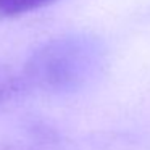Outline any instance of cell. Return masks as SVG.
Instances as JSON below:
<instances>
[{
	"label": "cell",
	"mask_w": 150,
	"mask_h": 150,
	"mask_svg": "<svg viewBox=\"0 0 150 150\" xmlns=\"http://www.w3.org/2000/svg\"><path fill=\"white\" fill-rule=\"evenodd\" d=\"M98 66V49L86 37L52 40L33 55L28 63V78L37 87L52 92L74 91Z\"/></svg>",
	"instance_id": "obj_1"
},
{
	"label": "cell",
	"mask_w": 150,
	"mask_h": 150,
	"mask_svg": "<svg viewBox=\"0 0 150 150\" xmlns=\"http://www.w3.org/2000/svg\"><path fill=\"white\" fill-rule=\"evenodd\" d=\"M52 2H55V0H0V16H20L28 11L45 7Z\"/></svg>",
	"instance_id": "obj_2"
},
{
	"label": "cell",
	"mask_w": 150,
	"mask_h": 150,
	"mask_svg": "<svg viewBox=\"0 0 150 150\" xmlns=\"http://www.w3.org/2000/svg\"><path fill=\"white\" fill-rule=\"evenodd\" d=\"M15 91V78L7 68L0 66V105L7 102Z\"/></svg>",
	"instance_id": "obj_3"
}]
</instances>
